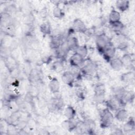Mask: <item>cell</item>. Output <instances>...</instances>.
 <instances>
[{
    "mask_svg": "<svg viewBox=\"0 0 135 135\" xmlns=\"http://www.w3.org/2000/svg\"><path fill=\"white\" fill-rule=\"evenodd\" d=\"M100 126L102 129L109 128L113 125L114 117L111 111L107 108L102 109L100 112Z\"/></svg>",
    "mask_w": 135,
    "mask_h": 135,
    "instance_id": "cell-1",
    "label": "cell"
},
{
    "mask_svg": "<svg viewBox=\"0 0 135 135\" xmlns=\"http://www.w3.org/2000/svg\"><path fill=\"white\" fill-rule=\"evenodd\" d=\"M112 43L111 38L106 33L102 32L96 35L95 45L98 53L101 55L107 47Z\"/></svg>",
    "mask_w": 135,
    "mask_h": 135,
    "instance_id": "cell-2",
    "label": "cell"
},
{
    "mask_svg": "<svg viewBox=\"0 0 135 135\" xmlns=\"http://www.w3.org/2000/svg\"><path fill=\"white\" fill-rule=\"evenodd\" d=\"M98 69V65L97 63L91 60H89L88 62L85 60L84 64L80 68V73L83 76L91 78L97 73Z\"/></svg>",
    "mask_w": 135,
    "mask_h": 135,
    "instance_id": "cell-3",
    "label": "cell"
},
{
    "mask_svg": "<svg viewBox=\"0 0 135 135\" xmlns=\"http://www.w3.org/2000/svg\"><path fill=\"white\" fill-rule=\"evenodd\" d=\"M94 99L97 103H102L104 102L106 92L105 86L103 83H97L94 87Z\"/></svg>",
    "mask_w": 135,
    "mask_h": 135,
    "instance_id": "cell-4",
    "label": "cell"
},
{
    "mask_svg": "<svg viewBox=\"0 0 135 135\" xmlns=\"http://www.w3.org/2000/svg\"><path fill=\"white\" fill-rule=\"evenodd\" d=\"M104 103L105 107L111 111H116L120 108L123 107L119 99L113 95L108 100H105Z\"/></svg>",
    "mask_w": 135,
    "mask_h": 135,
    "instance_id": "cell-5",
    "label": "cell"
},
{
    "mask_svg": "<svg viewBox=\"0 0 135 135\" xmlns=\"http://www.w3.org/2000/svg\"><path fill=\"white\" fill-rule=\"evenodd\" d=\"M76 74L72 71L68 70L64 71L61 75L62 82L70 87H73L76 79Z\"/></svg>",
    "mask_w": 135,
    "mask_h": 135,
    "instance_id": "cell-6",
    "label": "cell"
},
{
    "mask_svg": "<svg viewBox=\"0 0 135 135\" xmlns=\"http://www.w3.org/2000/svg\"><path fill=\"white\" fill-rule=\"evenodd\" d=\"M85 60V59L83 58L78 53L74 52L69 59V63L72 68L80 69L84 64Z\"/></svg>",
    "mask_w": 135,
    "mask_h": 135,
    "instance_id": "cell-7",
    "label": "cell"
},
{
    "mask_svg": "<svg viewBox=\"0 0 135 135\" xmlns=\"http://www.w3.org/2000/svg\"><path fill=\"white\" fill-rule=\"evenodd\" d=\"M72 30L76 33H79L81 34H85L88 28L80 18H75L74 20L72 25Z\"/></svg>",
    "mask_w": 135,
    "mask_h": 135,
    "instance_id": "cell-8",
    "label": "cell"
},
{
    "mask_svg": "<svg viewBox=\"0 0 135 135\" xmlns=\"http://www.w3.org/2000/svg\"><path fill=\"white\" fill-rule=\"evenodd\" d=\"M64 38V36L61 34L52 35L50 42V46L51 49L56 50L60 47L65 41Z\"/></svg>",
    "mask_w": 135,
    "mask_h": 135,
    "instance_id": "cell-9",
    "label": "cell"
},
{
    "mask_svg": "<svg viewBox=\"0 0 135 135\" xmlns=\"http://www.w3.org/2000/svg\"><path fill=\"white\" fill-rule=\"evenodd\" d=\"M116 54V47L114 46L112 42L104 50L101 55L103 59L109 62L111 59L114 57Z\"/></svg>",
    "mask_w": 135,
    "mask_h": 135,
    "instance_id": "cell-10",
    "label": "cell"
},
{
    "mask_svg": "<svg viewBox=\"0 0 135 135\" xmlns=\"http://www.w3.org/2000/svg\"><path fill=\"white\" fill-rule=\"evenodd\" d=\"M28 80L30 84L35 85L41 81V75L39 71L36 69H32L27 75Z\"/></svg>",
    "mask_w": 135,
    "mask_h": 135,
    "instance_id": "cell-11",
    "label": "cell"
},
{
    "mask_svg": "<svg viewBox=\"0 0 135 135\" xmlns=\"http://www.w3.org/2000/svg\"><path fill=\"white\" fill-rule=\"evenodd\" d=\"M84 132L88 134H94L96 129L95 122L91 119H86L83 121Z\"/></svg>",
    "mask_w": 135,
    "mask_h": 135,
    "instance_id": "cell-12",
    "label": "cell"
},
{
    "mask_svg": "<svg viewBox=\"0 0 135 135\" xmlns=\"http://www.w3.org/2000/svg\"><path fill=\"white\" fill-rule=\"evenodd\" d=\"M122 62L123 67L126 68H133L134 64V57L133 55L130 53L124 54L121 57H120Z\"/></svg>",
    "mask_w": 135,
    "mask_h": 135,
    "instance_id": "cell-13",
    "label": "cell"
},
{
    "mask_svg": "<svg viewBox=\"0 0 135 135\" xmlns=\"http://www.w3.org/2000/svg\"><path fill=\"white\" fill-rule=\"evenodd\" d=\"M48 88L50 91L53 94L60 93V83L58 79L56 78H52L49 82Z\"/></svg>",
    "mask_w": 135,
    "mask_h": 135,
    "instance_id": "cell-14",
    "label": "cell"
},
{
    "mask_svg": "<svg viewBox=\"0 0 135 135\" xmlns=\"http://www.w3.org/2000/svg\"><path fill=\"white\" fill-rule=\"evenodd\" d=\"M1 28V31L5 36L14 37L16 34V28L14 23L8 24Z\"/></svg>",
    "mask_w": 135,
    "mask_h": 135,
    "instance_id": "cell-15",
    "label": "cell"
},
{
    "mask_svg": "<svg viewBox=\"0 0 135 135\" xmlns=\"http://www.w3.org/2000/svg\"><path fill=\"white\" fill-rule=\"evenodd\" d=\"M115 112L114 118L119 122H124L129 118L128 112L123 108H121Z\"/></svg>",
    "mask_w": 135,
    "mask_h": 135,
    "instance_id": "cell-16",
    "label": "cell"
},
{
    "mask_svg": "<svg viewBox=\"0 0 135 135\" xmlns=\"http://www.w3.org/2000/svg\"><path fill=\"white\" fill-rule=\"evenodd\" d=\"M50 105L53 110L60 111L64 107V101L61 97L53 98L51 100Z\"/></svg>",
    "mask_w": 135,
    "mask_h": 135,
    "instance_id": "cell-17",
    "label": "cell"
},
{
    "mask_svg": "<svg viewBox=\"0 0 135 135\" xmlns=\"http://www.w3.org/2000/svg\"><path fill=\"white\" fill-rule=\"evenodd\" d=\"M109 63L111 68L114 71H119L123 68V65L120 57H114L111 59Z\"/></svg>",
    "mask_w": 135,
    "mask_h": 135,
    "instance_id": "cell-18",
    "label": "cell"
},
{
    "mask_svg": "<svg viewBox=\"0 0 135 135\" xmlns=\"http://www.w3.org/2000/svg\"><path fill=\"white\" fill-rule=\"evenodd\" d=\"M108 20L109 24L121 21V14L120 12L114 8L112 9L108 15Z\"/></svg>",
    "mask_w": 135,
    "mask_h": 135,
    "instance_id": "cell-19",
    "label": "cell"
},
{
    "mask_svg": "<svg viewBox=\"0 0 135 135\" xmlns=\"http://www.w3.org/2000/svg\"><path fill=\"white\" fill-rule=\"evenodd\" d=\"M77 122L73 121V120L66 119L62 122L61 126L62 128L66 131H74L76 127Z\"/></svg>",
    "mask_w": 135,
    "mask_h": 135,
    "instance_id": "cell-20",
    "label": "cell"
},
{
    "mask_svg": "<svg viewBox=\"0 0 135 135\" xmlns=\"http://www.w3.org/2000/svg\"><path fill=\"white\" fill-rule=\"evenodd\" d=\"M121 81L126 84H131L134 80V73L133 71H128L122 73L120 76Z\"/></svg>",
    "mask_w": 135,
    "mask_h": 135,
    "instance_id": "cell-21",
    "label": "cell"
},
{
    "mask_svg": "<svg viewBox=\"0 0 135 135\" xmlns=\"http://www.w3.org/2000/svg\"><path fill=\"white\" fill-rule=\"evenodd\" d=\"M65 42L67 46L71 50H75L80 44L79 43L78 39L75 36H69L65 40Z\"/></svg>",
    "mask_w": 135,
    "mask_h": 135,
    "instance_id": "cell-22",
    "label": "cell"
},
{
    "mask_svg": "<svg viewBox=\"0 0 135 135\" xmlns=\"http://www.w3.org/2000/svg\"><path fill=\"white\" fill-rule=\"evenodd\" d=\"M135 129V122L133 117H130L126 121V122L123 126L122 130L126 133L131 132L134 130Z\"/></svg>",
    "mask_w": 135,
    "mask_h": 135,
    "instance_id": "cell-23",
    "label": "cell"
},
{
    "mask_svg": "<svg viewBox=\"0 0 135 135\" xmlns=\"http://www.w3.org/2000/svg\"><path fill=\"white\" fill-rule=\"evenodd\" d=\"M76 110L71 105H68L63 110V114L67 119L74 120L76 116Z\"/></svg>",
    "mask_w": 135,
    "mask_h": 135,
    "instance_id": "cell-24",
    "label": "cell"
},
{
    "mask_svg": "<svg viewBox=\"0 0 135 135\" xmlns=\"http://www.w3.org/2000/svg\"><path fill=\"white\" fill-rule=\"evenodd\" d=\"M115 6L117 9L120 12L123 13L129 9L130 7V2L125 0L117 1L115 2Z\"/></svg>",
    "mask_w": 135,
    "mask_h": 135,
    "instance_id": "cell-25",
    "label": "cell"
},
{
    "mask_svg": "<svg viewBox=\"0 0 135 135\" xmlns=\"http://www.w3.org/2000/svg\"><path fill=\"white\" fill-rule=\"evenodd\" d=\"M40 31L44 35H49L52 32V27L49 21H44L40 25Z\"/></svg>",
    "mask_w": 135,
    "mask_h": 135,
    "instance_id": "cell-26",
    "label": "cell"
},
{
    "mask_svg": "<svg viewBox=\"0 0 135 135\" xmlns=\"http://www.w3.org/2000/svg\"><path fill=\"white\" fill-rule=\"evenodd\" d=\"M74 52L78 53V54L81 55L82 57L85 59L86 57L88 56L89 50H88V46L85 44L80 45L74 50Z\"/></svg>",
    "mask_w": 135,
    "mask_h": 135,
    "instance_id": "cell-27",
    "label": "cell"
},
{
    "mask_svg": "<svg viewBox=\"0 0 135 135\" xmlns=\"http://www.w3.org/2000/svg\"><path fill=\"white\" fill-rule=\"evenodd\" d=\"M52 14L53 16L57 19H62L64 16V12L63 10L58 5H56L53 8L52 11Z\"/></svg>",
    "mask_w": 135,
    "mask_h": 135,
    "instance_id": "cell-28",
    "label": "cell"
},
{
    "mask_svg": "<svg viewBox=\"0 0 135 135\" xmlns=\"http://www.w3.org/2000/svg\"><path fill=\"white\" fill-rule=\"evenodd\" d=\"M52 69L57 73L61 72L64 70V65L62 61H56L52 65Z\"/></svg>",
    "mask_w": 135,
    "mask_h": 135,
    "instance_id": "cell-29",
    "label": "cell"
}]
</instances>
